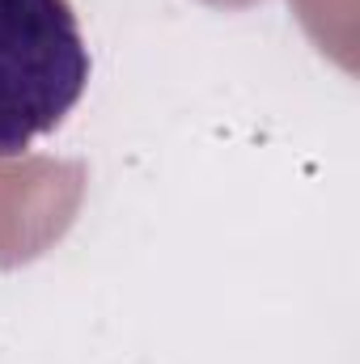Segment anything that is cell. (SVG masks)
Listing matches in <instances>:
<instances>
[{
  "label": "cell",
  "instance_id": "1",
  "mask_svg": "<svg viewBox=\"0 0 360 364\" xmlns=\"http://www.w3.org/2000/svg\"><path fill=\"white\" fill-rule=\"evenodd\" d=\"M90 85V47L68 0H0V157L55 132Z\"/></svg>",
  "mask_w": 360,
  "mask_h": 364
}]
</instances>
